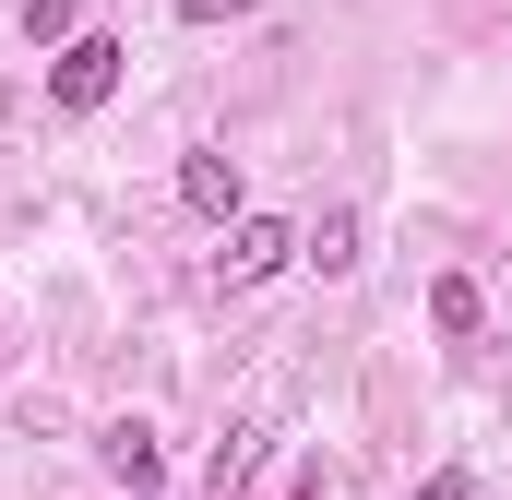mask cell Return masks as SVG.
I'll use <instances>...</instances> for the list:
<instances>
[{"mask_svg": "<svg viewBox=\"0 0 512 500\" xmlns=\"http://www.w3.org/2000/svg\"><path fill=\"white\" fill-rule=\"evenodd\" d=\"M251 465H262V441H251V429H227V441H215V500L239 489V477H251Z\"/></svg>", "mask_w": 512, "mask_h": 500, "instance_id": "7", "label": "cell"}, {"mask_svg": "<svg viewBox=\"0 0 512 500\" xmlns=\"http://www.w3.org/2000/svg\"><path fill=\"white\" fill-rule=\"evenodd\" d=\"M429 322H441V334H477V286L441 274V286H429Z\"/></svg>", "mask_w": 512, "mask_h": 500, "instance_id": "6", "label": "cell"}, {"mask_svg": "<svg viewBox=\"0 0 512 500\" xmlns=\"http://www.w3.org/2000/svg\"><path fill=\"white\" fill-rule=\"evenodd\" d=\"M298 262H310V274H346V262H358V215L334 203V215H322V227L298 239Z\"/></svg>", "mask_w": 512, "mask_h": 500, "instance_id": "5", "label": "cell"}, {"mask_svg": "<svg viewBox=\"0 0 512 500\" xmlns=\"http://www.w3.org/2000/svg\"><path fill=\"white\" fill-rule=\"evenodd\" d=\"M274 262H298V227H274V215H239L227 250H215V274H227V286H262Z\"/></svg>", "mask_w": 512, "mask_h": 500, "instance_id": "2", "label": "cell"}, {"mask_svg": "<svg viewBox=\"0 0 512 500\" xmlns=\"http://www.w3.org/2000/svg\"><path fill=\"white\" fill-rule=\"evenodd\" d=\"M96 453H108V477H120L131 500H155V489H167V453H155V429H143V417H120Z\"/></svg>", "mask_w": 512, "mask_h": 500, "instance_id": "3", "label": "cell"}, {"mask_svg": "<svg viewBox=\"0 0 512 500\" xmlns=\"http://www.w3.org/2000/svg\"><path fill=\"white\" fill-rule=\"evenodd\" d=\"M72 12H84V0H24V36H60Z\"/></svg>", "mask_w": 512, "mask_h": 500, "instance_id": "8", "label": "cell"}, {"mask_svg": "<svg viewBox=\"0 0 512 500\" xmlns=\"http://www.w3.org/2000/svg\"><path fill=\"white\" fill-rule=\"evenodd\" d=\"M179 203L227 227V215H239V155H191V167H179Z\"/></svg>", "mask_w": 512, "mask_h": 500, "instance_id": "4", "label": "cell"}, {"mask_svg": "<svg viewBox=\"0 0 512 500\" xmlns=\"http://www.w3.org/2000/svg\"><path fill=\"white\" fill-rule=\"evenodd\" d=\"M155 500H167V489H155Z\"/></svg>", "mask_w": 512, "mask_h": 500, "instance_id": "11", "label": "cell"}, {"mask_svg": "<svg viewBox=\"0 0 512 500\" xmlns=\"http://www.w3.org/2000/svg\"><path fill=\"white\" fill-rule=\"evenodd\" d=\"M120 72H131L120 36H72V48H60V72H48V96L84 120V108H108V96H120Z\"/></svg>", "mask_w": 512, "mask_h": 500, "instance_id": "1", "label": "cell"}, {"mask_svg": "<svg viewBox=\"0 0 512 500\" xmlns=\"http://www.w3.org/2000/svg\"><path fill=\"white\" fill-rule=\"evenodd\" d=\"M417 500H465V477H453V465H441V477H429V489H417Z\"/></svg>", "mask_w": 512, "mask_h": 500, "instance_id": "10", "label": "cell"}, {"mask_svg": "<svg viewBox=\"0 0 512 500\" xmlns=\"http://www.w3.org/2000/svg\"><path fill=\"white\" fill-rule=\"evenodd\" d=\"M251 0H179V24H239Z\"/></svg>", "mask_w": 512, "mask_h": 500, "instance_id": "9", "label": "cell"}]
</instances>
